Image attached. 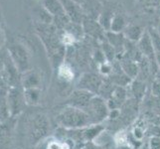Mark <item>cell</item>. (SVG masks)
I'll return each instance as SVG.
<instances>
[{
	"label": "cell",
	"instance_id": "6da1fadb",
	"mask_svg": "<svg viewBox=\"0 0 160 149\" xmlns=\"http://www.w3.org/2000/svg\"><path fill=\"white\" fill-rule=\"evenodd\" d=\"M57 123L66 129H82L93 125L92 119L86 110L68 106L56 117Z\"/></svg>",
	"mask_w": 160,
	"mask_h": 149
},
{
	"label": "cell",
	"instance_id": "7a4b0ae2",
	"mask_svg": "<svg viewBox=\"0 0 160 149\" xmlns=\"http://www.w3.org/2000/svg\"><path fill=\"white\" fill-rule=\"evenodd\" d=\"M7 51L15 67L20 72V74H23L30 70L29 53L23 45L17 43L12 44L8 47Z\"/></svg>",
	"mask_w": 160,
	"mask_h": 149
},
{
	"label": "cell",
	"instance_id": "3957f363",
	"mask_svg": "<svg viewBox=\"0 0 160 149\" xmlns=\"http://www.w3.org/2000/svg\"><path fill=\"white\" fill-rule=\"evenodd\" d=\"M85 110L90 114L93 124L101 123L102 121L108 117L109 114V108L107 101L100 96L93 97Z\"/></svg>",
	"mask_w": 160,
	"mask_h": 149
},
{
	"label": "cell",
	"instance_id": "277c9868",
	"mask_svg": "<svg viewBox=\"0 0 160 149\" xmlns=\"http://www.w3.org/2000/svg\"><path fill=\"white\" fill-rule=\"evenodd\" d=\"M25 106L27 104L23 87H10L8 90V107L11 117L16 118V117L23 112Z\"/></svg>",
	"mask_w": 160,
	"mask_h": 149
},
{
	"label": "cell",
	"instance_id": "5b68a950",
	"mask_svg": "<svg viewBox=\"0 0 160 149\" xmlns=\"http://www.w3.org/2000/svg\"><path fill=\"white\" fill-rule=\"evenodd\" d=\"M49 122L44 114H37L32 118L29 125V135L31 140L35 142L42 139L48 133Z\"/></svg>",
	"mask_w": 160,
	"mask_h": 149
},
{
	"label": "cell",
	"instance_id": "8992f818",
	"mask_svg": "<svg viewBox=\"0 0 160 149\" xmlns=\"http://www.w3.org/2000/svg\"><path fill=\"white\" fill-rule=\"evenodd\" d=\"M102 79L100 76L92 73H87L82 76L80 82L78 84L79 90H84L87 92H90L93 95H98L100 89L102 85Z\"/></svg>",
	"mask_w": 160,
	"mask_h": 149
},
{
	"label": "cell",
	"instance_id": "52a82bcc",
	"mask_svg": "<svg viewBox=\"0 0 160 149\" xmlns=\"http://www.w3.org/2000/svg\"><path fill=\"white\" fill-rule=\"evenodd\" d=\"M95 96L96 95H93V93L90 92L78 89L72 92V95L70 96L68 99V106L85 110L91 102L92 98Z\"/></svg>",
	"mask_w": 160,
	"mask_h": 149
},
{
	"label": "cell",
	"instance_id": "ba28073f",
	"mask_svg": "<svg viewBox=\"0 0 160 149\" xmlns=\"http://www.w3.org/2000/svg\"><path fill=\"white\" fill-rule=\"evenodd\" d=\"M128 92L124 87H115L112 93V96L107 101L109 110L119 109L128 101Z\"/></svg>",
	"mask_w": 160,
	"mask_h": 149
},
{
	"label": "cell",
	"instance_id": "9c48e42d",
	"mask_svg": "<svg viewBox=\"0 0 160 149\" xmlns=\"http://www.w3.org/2000/svg\"><path fill=\"white\" fill-rule=\"evenodd\" d=\"M9 87L0 80V122L3 123L11 118L8 107Z\"/></svg>",
	"mask_w": 160,
	"mask_h": 149
},
{
	"label": "cell",
	"instance_id": "30bf717a",
	"mask_svg": "<svg viewBox=\"0 0 160 149\" xmlns=\"http://www.w3.org/2000/svg\"><path fill=\"white\" fill-rule=\"evenodd\" d=\"M62 3L66 15L68 18L75 23H81L82 21V9L80 4L76 3L73 0H60Z\"/></svg>",
	"mask_w": 160,
	"mask_h": 149
},
{
	"label": "cell",
	"instance_id": "8fae6325",
	"mask_svg": "<svg viewBox=\"0 0 160 149\" xmlns=\"http://www.w3.org/2000/svg\"><path fill=\"white\" fill-rule=\"evenodd\" d=\"M11 117L9 120L0 124V149H9L11 140H12V131L14 123Z\"/></svg>",
	"mask_w": 160,
	"mask_h": 149
},
{
	"label": "cell",
	"instance_id": "7c38bea8",
	"mask_svg": "<svg viewBox=\"0 0 160 149\" xmlns=\"http://www.w3.org/2000/svg\"><path fill=\"white\" fill-rule=\"evenodd\" d=\"M138 48L141 54H143L148 60H155V52H154V46L152 42V38L148 33H143L141 39L138 41Z\"/></svg>",
	"mask_w": 160,
	"mask_h": 149
},
{
	"label": "cell",
	"instance_id": "4fadbf2b",
	"mask_svg": "<svg viewBox=\"0 0 160 149\" xmlns=\"http://www.w3.org/2000/svg\"><path fill=\"white\" fill-rule=\"evenodd\" d=\"M41 77L36 71L29 70L21 74V86L23 89H31V87H40Z\"/></svg>",
	"mask_w": 160,
	"mask_h": 149
},
{
	"label": "cell",
	"instance_id": "5bb4252c",
	"mask_svg": "<svg viewBox=\"0 0 160 149\" xmlns=\"http://www.w3.org/2000/svg\"><path fill=\"white\" fill-rule=\"evenodd\" d=\"M43 3L49 14L55 16L58 19H64L65 17L68 18L60 0H43Z\"/></svg>",
	"mask_w": 160,
	"mask_h": 149
},
{
	"label": "cell",
	"instance_id": "9a60e30c",
	"mask_svg": "<svg viewBox=\"0 0 160 149\" xmlns=\"http://www.w3.org/2000/svg\"><path fill=\"white\" fill-rule=\"evenodd\" d=\"M24 96L27 106H38L42 99V91L40 87L24 89Z\"/></svg>",
	"mask_w": 160,
	"mask_h": 149
},
{
	"label": "cell",
	"instance_id": "2e32d148",
	"mask_svg": "<svg viewBox=\"0 0 160 149\" xmlns=\"http://www.w3.org/2000/svg\"><path fill=\"white\" fill-rule=\"evenodd\" d=\"M119 65L121 69H122V71L124 72V74L126 76H128L131 80L135 79L137 77L139 69L137 67V65L134 61H132L130 59H126V60L121 61V63Z\"/></svg>",
	"mask_w": 160,
	"mask_h": 149
},
{
	"label": "cell",
	"instance_id": "e0dca14e",
	"mask_svg": "<svg viewBox=\"0 0 160 149\" xmlns=\"http://www.w3.org/2000/svg\"><path fill=\"white\" fill-rule=\"evenodd\" d=\"M130 92L132 97L136 101H140L143 98L146 92V85L141 80H134L130 85Z\"/></svg>",
	"mask_w": 160,
	"mask_h": 149
},
{
	"label": "cell",
	"instance_id": "ac0fdd59",
	"mask_svg": "<svg viewBox=\"0 0 160 149\" xmlns=\"http://www.w3.org/2000/svg\"><path fill=\"white\" fill-rule=\"evenodd\" d=\"M143 33L144 32L142 31V29L140 28V27L135 26V25L128 26L124 30V34H125L126 38H128V40L133 41V42L139 41L141 39Z\"/></svg>",
	"mask_w": 160,
	"mask_h": 149
},
{
	"label": "cell",
	"instance_id": "d6986e66",
	"mask_svg": "<svg viewBox=\"0 0 160 149\" xmlns=\"http://www.w3.org/2000/svg\"><path fill=\"white\" fill-rule=\"evenodd\" d=\"M108 43L114 48L115 52L119 50V48H122V46L124 45L123 36L120 33H113V32L108 33Z\"/></svg>",
	"mask_w": 160,
	"mask_h": 149
},
{
	"label": "cell",
	"instance_id": "ffe728a7",
	"mask_svg": "<svg viewBox=\"0 0 160 149\" xmlns=\"http://www.w3.org/2000/svg\"><path fill=\"white\" fill-rule=\"evenodd\" d=\"M126 23L122 16H113L112 24H110V30L113 33H120L122 30H125Z\"/></svg>",
	"mask_w": 160,
	"mask_h": 149
},
{
	"label": "cell",
	"instance_id": "44dd1931",
	"mask_svg": "<svg viewBox=\"0 0 160 149\" xmlns=\"http://www.w3.org/2000/svg\"><path fill=\"white\" fill-rule=\"evenodd\" d=\"M58 75L60 77V79H62L65 82H70L74 79V72L69 67L68 65L63 64L59 67Z\"/></svg>",
	"mask_w": 160,
	"mask_h": 149
},
{
	"label": "cell",
	"instance_id": "7402d4cb",
	"mask_svg": "<svg viewBox=\"0 0 160 149\" xmlns=\"http://www.w3.org/2000/svg\"><path fill=\"white\" fill-rule=\"evenodd\" d=\"M128 134L126 133L124 130H121L118 131L117 134L114 135V141L115 143L120 146V147H123V146H128Z\"/></svg>",
	"mask_w": 160,
	"mask_h": 149
},
{
	"label": "cell",
	"instance_id": "603a6c76",
	"mask_svg": "<svg viewBox=\"0 0 160 149\" xmlns=\"http://www.w3.org/2000/svg\"><path fill=\"white\" fill-rule=\"evenodd\" d=\"M102 49H103V53H104V56L107 57L108 60L112 61L114 59V56H115V50L114 48L110 45L109 43H104L103 46H102Z\"/></svg>",
	"mask_w": 160,
	"mask_h": 149
},
{
	"label": "cell",
	"instance_id": "cb8c5ba5",
	"mask_svg": "<svg viewBox=\"0 0 160 149\" xmlns=\"http://www.w3.org/2000/svg\"><path fill=\"white\" fill-rule=\"evenodd\" d=\"M151 93L154 97L160 98V80L155 79L153 81L151 87Z\"/></svg>",
	"mask_w": 160,
	"mask_h": 149
},
{
	"label": "cell",
	"instance_id": "d4e9b609",
	"mask_svg": "<svg viewBox=\"0 0 160 149\" xmlns=\"http://www.w3.org/2000/svg\"><path fill=\"white\" fill-rule=\"evenodd\" d=\"M149 149H160V136L153 135L148 142Z\"/></svg>",
	"mask_w": 160,
	"mask_h": 149
},
{
	"label": "cell",
	"instance_id": "484cf974",
	"mask_svg": "<svg viewBox=\"0 0 160 149\" xmlns=\"http://www.w3.org/2000/svg\"><path fill=\"white\" fill-rule=\"evenodd\" d=\"M62 42L64 45H72L75 42V36L73 35V33L66 32L62 37Z\"/></svg>",
	"mask_w": 160,
	"mask_h": 149
},
{
	"label": "cell",
	"instance_id": "4316f807",
	"mask_svg": "<svg viewBox=\"0 0 160 149\" xmlns=\"http://www.w3.org/2000/svg\"><path fill=\"white\" fill-rule=\"evenodd\" d=\"M139 3L144 7H158L160 6V0H138Z\"/></svg>",
	"mask_w": 160,
	"mask_h": 149
},
{
	"label": "cell",
	"instance_id": "83f0119b",
	"mask_svg": "<svg viewBox=\"0 0 160 149\" xmlns=\"http://www.w3.org/2000/svg\"><path fill=\"white\" fill-rule=\"evenodd\" d=\"M131 134L133 135L134 138L141 141L143 138V135H144V131H143V128L140 127V126H136V127H134L133 131L131 132Z\"/></svg>",
	"mask_w": 160,
	"mask_h": 149
},
{
	"label": "cell",
	"instance_id": "f1b7e54d",
	"mask_svg": "<svg viewBox=\"0 0 160 149\" xmlns=\"http://www.w3.org/2000/svg\"><path fill=\"white\" fill-rule=\"evenodd\" d=\"M112 72V67L108 63H102L101 66V73L103 75H110Z\"/></svg>",
	"mask_w": 160,
	"mask_h": 149
},
{
	"label": "cell",
	"instance_id": "f546056e",
	"mask_svg": "<svg viewBox=\"0 0 160 149\" xmlns=\"http://www.w3.org/2000/svg\"><path fill=\"white\" fill-rule=\"evenodd\" d=\"M3 43H4V36H3V31H2V28H1V26H0V52L2 51Z\"/></svg>",
	"mask_w": 160,
	"mask_h": 149
},
{
	"label": "cell",
	"instance_id": "4dcf8cb0",
	"mask_svg": "<svg viewBox=\"0 0 160 149\" xmlns=\"http://www.w3.org/2000/svg\"><path fill=\"white\" fill-rule=\"evenodd\" d=\"M84 149H98V147H96V146H93L92 144H90V145H88L86 148H84Z\"/></svg>",
	"mask_w": 160,
	"mask_h": 149
},
{
	"label": "cell",
	"instance_id": "1f68e13d",
	"mask_svg": "<svg viewBox=\"0 0 160 149\" xmlns=\"http://www.w3.org/2000/svg\"><path fill=\"white\" fill-rule=\"evenodd\" d=\"M155 122H156V124H157L158 126H160V113H159L158 117H156V121H155Z\"/></svg>",
	"mask_w": 160,
	"mask_h": 149
},
{
	"label": "cell",
	"instance_id": "d6a6232c",
	"mask_svg": "<svg viewBox=\"0 0 160 149\" xmlns=\"http://www.w3.org/2000/svg\"><path fill=\"white\" fill-rule=\"evenodd\" d=\"M156 79L157 80H160V69L156 72Z\"/></svg>",
	"mask_w": 160,
	"mask_h": 149
},
{
	"label": "cell",
	"instance_id": "836d02e7",
	"mask_svg": "<svg viewBox=\"0 0 160 149\" xmlns=\"http://www.w3.org/2000/svg\"><path fill=\"white\" fill-rule=\"evenodd\" d=\"M138 149H149V147H148V145H144V146H140Z\"/></svg>",
	"mask_w": 160,
	"mask_h": 149
},
{
	"label": "cell",
	"instance_id": "e575fe53",
	"mask_svg": "<svg viewBox=\"0 0 160 149\" xmlns=\"http://www.w3.org/2000/svg\"><path fill=\"white\" fill-rule=\"evenodd\" d=\"M120 149H133V148H131L129 146H123V147H120Z\"/></svg>",
	"mask_w": 160,
	"mask_h": 149
},
{
	"label": "cell",
	"instance_id": "d590c367",
	"mask_svg": "<svg viewBox=\"0 0 160 149\" xmlns=\"http://www.w3.org/2000/svg\"><path fill=\"white\" fill-rule=\"evenodd\" d=\"M157 33L160 35V23H159V25H158V28H157Z\"/></svg>",
	"mask_w": 160,
	"mask_h": 149
},
{
	"label": "cell",
	"instance_id": "8d00e7d4",
	"mask_svg": "<svg viewBox=\"0 0 160 149\" xmlns=\"http://www.w3.org/2000/svg\"><path fill=\"white\" fill-rule=\"evenodd\" d=\"M0 124H1V122H0Z\"/></svg>",
	"mask_w": 160,
	"mask_h": 149
}]
</instances>
